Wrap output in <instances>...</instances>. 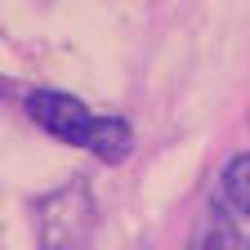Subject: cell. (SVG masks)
<instances>
[{
  "mask_svg": "<svg viewBox=\"0 0 250 250\" xmlns=\"http://www.w3.org/2000/svg\"><path fill=\"white\" fill-rule=\"evenodd\" d=\"M27 116L36 121L41 130H49L54 139L72 143V147H85V152H94L107 166H121L125 156H130V147H134L130 121L94 116L81 99H72V94H62V89H31L27 94Z\"/></svg>",
  "mask_w": 250,
  "mask_h": 250,
  "instance_id": "1",
  "label": "cell"
},
{
  "mask_svg": "<svg viewBox=\"0 0 250 250\" xmlns=\"http://www.w3.org/2000/svg\"><path fill=\"white\" fill-rule=\"evenodd\" d=\"M94 228V197L85 183H62L36 201V241L41 250H76Z\"/></svg>",
  "mask_w": 250,
  "mask_h": 250,
  "instance_id": "2",
  "label": "cell"
},
{
  "mask_svg": "<svg viewBox=\"0 0 250 250\" xmlns=\"http://www.w3.org/2000/svg\"><path fill=\"white\" fill-rule=\"evenodd\" d=\"M219 206H224L232 219L250 224V152H237L224 166V179H219Z\"/></svg>",
  "mask_w": 250,
  "mask_h": 250,
  "instance_id": "3",
  "label": "cell"
},
{
  "mask_svg": "<svg viewBox=\"0 0 250 250\" xmlns=\"http://www.w3.org/2000/svg\"><path fill=\"white\" fill-rule=\"evenodd\" d=\"M192 250H250V241H246L241 228L232 224V214L214 201L210 214H206V224H201L197 237H192Z\"/></svg>",
  "mask_w": 250,
  "mask_h": 250,
  "instance_id": "4",
  "label": "cell"
}]
</instances>
